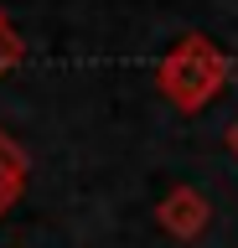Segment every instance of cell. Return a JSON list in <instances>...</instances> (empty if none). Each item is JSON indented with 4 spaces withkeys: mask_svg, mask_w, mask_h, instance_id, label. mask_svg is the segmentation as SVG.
Masks as SVG:
<instances>
[{
    "mask_svg": "<svg viewBox=\"0 0 238 248\" xmlns=\"http://www.w3.org/2000/svg\"><path fill=\"white\" fill-rule=\"evenodd\" d=\"M21 62H26V36H21V31L11 26V16H5V21H0V78L16 73Z\"/></svg>",
    "mask_w": 238,
    "mask_h": 248,
    "instance_id": "4",
    "label": "cell"
},
{
    "mask_svg": "<svg viewBox=\"0 0 238 248\" xmlns=\"http://www.w3.org/2000/svg\"><path fill=\"white\" fill-rule=\"evenodd\" d=\"M26 181H32V155H26V145L0 124V217L21 202Z\"/></svg>",
    "mask_w": 238,
    "mask_h": 248,
    "instance_id": "3",
    "label": "cell"
},
{
    "mask_svg": "<svg viewBox=\"0 0 238 248\" xmlns=\"http://www.w3.org/2000/svg\"><path fill=\"white\" fill-rule=\"evenodd\" d=\"M233 78V57L222 52L207 31H187L181 42L156 62V88L160 98L181 114H202Z\"/></svg>",
    "mask_w": 238,
    "mask_h": 248,
    "instance_id": "1",
    "label": "cell"
},
{
    "mask_svg": "<svg viewBox=\"0 0 238 248\" xmlns=\"http://www.w3.org/2000/svg\"><path fill=\"white\" fill-rule=\"evenodd\" d=\"M0 21H5V11H0Z\"/></svg>",
    "mask_w": 238,
    "mask_h": 248,
    "instance_id": "6",
    "label": "cell"
},
{
    "mask_svg": "<svg viewBox=\"0 0 238 248\" xmlns=\"http://www.w3.org/2000/svg\"><path fill=\"white\" fill-rule=\"evenodd\" d=\"M156 228L166 232V238H176V243H197L207 228H212V202L197 191V186H171L166 197L156 202Z\"/></svg>",
    "mask_w": 238,
    "mask_h": 248,
    "instance_id": "2",
    "label": "cell"
},
{
    "mask_svg": "<svg viewBox=\"0 0 238 248\" xmlns=\"http://www.w3.org/2000/svg\"><path fill=\"white\" fill-rule=\"evenodd\" d=\"M222 145H228V150H233V160H238V119L228 124V135H222Z\"/></svg>",
    "mask_w": 238,
    "mask_h": 248,
    "instance_id": "5",
    "label": "cell"
}]
</instances>
